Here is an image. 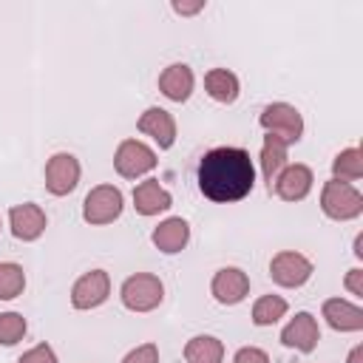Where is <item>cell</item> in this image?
Listing matches in <instances>:
<instances>
[{
	"label": "cell",
	"mask_w": 363,
	"mask_h": 363,
	"mask_svg": "<svg viewBox=\"0 0 363 363\" xmlns=\"http://www.w3.org/2000/svg\"><path fill=\"white\" fill-rule=\"evenodd\" d=\"M255 187V167L244 147H213L199 162V190L218 204L238 201Z\"/></svg>",
	"instance_id": "cell-1"
},
{
	"label": "cell",
	"mask_w": 363,
	"mask_h": 363,
	"mask_svg": "<svg viewBox=\"0 0 363 363\" xmlns=\"http://www.w3.org/2000/svg\"><path fill=\"white\" fill-rule=\"evenodd\" d=\"M26 318L20 312H3L0 315V346H14L26 337Z\"/></svg>",
	"instance_id": "cell-25"
},
{
	"label": "cell",
	"mask_w": 363,
	"mask_h": 363,
	"mask_svg": "<svg viewBox=\"0 0 363 363\" xmlns=\"http://www.w3.org/2000/svg\"><path fill=\"white\" fill-rule=\"evenodd\" d=\"M323 318L335 332H360L363 329V309L346 298L323 301Z\"/></svg>",
	"instance_id": "cell-15"
},
{
	"label": "cell",
	"mask_w": 363,
	"mask_h": 363,
	"mask_svg": "<svg viewBox=\"0 0 363 363\" xmlns=\"http://www.w3.org/2000/svg\"><path fill=\"white\" fill-rule=\"evenodd\" d=\"M363 176V153L357 147H346L332 159V179L337 182H357Z\"/></svg>",
	"instance_id": "cell-22"
},
{
	"label": "cell",
	"mask_w": 363,
	"mask_h": 363,
	"mask_svg": "<svg viewBox=\"0 0 363 363\" xmlns=\"http://www.w3.org/2000/svg\"><path fill=\"white\" fill-rule=\"evenodd\" d=\"M224 343L213 335H196L184 343V363H221Z\"/></svg>",
	"instance_id": "cell-21"
},
{
	"label": "cell",
	"mask_w": 363,
	"mask_h": 363,
	"mask_svg": "<svg viewBox=\"0 0 363 363\" xmlns=\"http://www.w3.org/2000/svg\"><path fill=\"white\" fill-rule=\"evenodd\" d=\"M286 309H289L286 298H281V295H261L252 303V323L255 326H272V323H278L286 315Z\"/></svg>",
	"instance_id": "cell-23"
},
{
	"label": "cell",
	"mask_w": 363,
	"mask_h": 363,
	"mask_svg": "<svg viewBox=\"0 0 363 363\" xmlns=\"http://www.w3.org/2000/svg\"><path fill=\"white\" fill-rule=\"evenodd\" d=\"M150 241H153L162 252H167V255L182 252V250L187 247V241H190V224H187L182 216H170V218H164V221L150 233Z\"/></svg>",
	"instance_id": "cell-18"
},
{
	"label": "cell",
	"mask_w": 363,
	"mask_h": 363,
	"mask_svg": "<svg viewBox=\"0 0 363 363\" xmlns=\"http://www.w3.org/2000/svg\"><path fill=\"white\" fill-rule=\"evenodd\" d=\"M210 292L218 303L224 306H235L241 303L247 295H250V278L244 269L238 267H221L216 275H213V284H210Z\"/></svg>",
	"instance_id": "cell-10"
},
{
	"label": "cell",
	"mask_w": 363,
	"mask_h": 363,
	"mask_svg": "<svg viewBox=\"0 0 363 363\" xmlns=\"http://www.w3.org/2000/svg\"><path fill=\"white\" fill-rule=\"evenodd\" d=\"M79 162L74 153H54L45 162V187L51 196H68L79 184Z\"/></svg>",
	"instance_id": "cell-9"
},
{
	"label": "cell",
	"mask_w": 363,
	"mask_h": 363,
	"mask_svg": "<svg viewBox=\"0 0 363 363\" xmlns=\"http://www.w3.org/2000/svg\"><path fill=\"white\" fill-rule=\"evenodd\" d=\"M204 91L216 99V102H235L238 99V91H241V85H238V77L233 74V71H227V68H213V71H207L204 74Z\"/></svg>",
	"instance_id": "cell-19"
},
{
	"label": "cell",
	"mask_w": 363,
	"mask_h": 363,
	"mask_svg": "<svg viewBox=\"0 0 363 363\" xmlns=\"http://www.w3.org/2000/svg\"><path fill=\"white\" fill-rule=\"evenodd\" d=\"M26 289V272L14 261H0V301H14Z\"/></svg>",
	"instance_id": "cell-24"
},
{
	"label": "cell",
	"mask_w": 363,
	"mask_h": 363,
	"mask_svg": "<svg viewBox=\"0 0 363 363\" xmlns=\"http://www.w3.org/2000/svg\"><path fill=\"white\" fill-rule=\"evenodd\" d=\"M136 128H139L145 136H150L162 150L173 147V142H176V119H173V113L164 111V108H147V111L139 116Z\"/></svg>",
	"instance_id": "cell-14"
},
{
	"label": "cell",
	"mask_w": 363,
	"mask_h": 363,
	"mask_svg": "<svg viewBox=\"0 0 363 363\" xmlns=\"http://www.w3.org/2000/svg\"><path fill=\"white\" fill-rule=\"evenodd\" d=\"M9 224H11L14 238H20V241H37L45 233L48 218H45V210L40 204L26 201V204H14L9 210Z\"/></svg>",
	"instance_id": "cell-13"
},
{
	"label": "cell",
	"mask_w": 363,
	"mask_h": 363,
	"mask_svg": "<svg viewBox=\"0 0 363 363\" xmlns=\"http://www.w3.org/2000/svg\"><path fill=\"white\" fill-rule=\"evenodd\" d=\"M269 275L278 286L295 289V286H303L312 278V261L306 255L295 252V250H281L269 261Z\"/></svg>",
	"instance_id": "cell-7"
},
{
	"label": "cell",
	"mask_w": 363,
	"mask_h": 363,
	"mask_svg": "<svg viewBox=\"0 0 363 363\" xmlns=\"http://www.w3.org/2000/svg\"><path fill=\"white\" fill-rule=\"evenodd\" d=\"M111 295V275L105 269H91L77 278L71 286V303L74 309H96Z\"/></svg>",
	"instance_id": "cell-8"
},
{
	"label": "cell",
	"mask_w": 363,
	"mask_h": 363,
	"mask_svg": "<svg viewBox=\"0 0 363 363\" xmlns=\"http://www.w3.org/2000/svg\"><path fill=\"white\" fill-rule=\"evenodd\" d=\"M346 363H363V343H357V346H354V349L349 352Z\"/></svg>",
	"instance_id": "cell-31"
},
{
	"label": "cell",
	"mask_w": 363,
	"mask_h": 363,
	"mask_svg": "<svg viewBox=\"0 0 363 363\" xmlns=\"http://www.w3.org/2000/svg\"><path fill=\"white\" fill-rule=\"evenodd\" d=\"M122 207H125V199H122V190L113 187V184H99L94 187L85 201H82V218L94 227L99 224H111L122 216Z\"/></svg>",
	"instance_id": "cell-5"
},
{
	"label": "cell",
	"mask_w": 363,
	"mask_h": 363,
	"mask_svg": "<svg viewBox=\"0 0 363 363\" xmlns=\"http://www.w3.org/2000/svg\"><path fill=\"white\" fill-rule=\"evenodd\" d=\"M170 204H173V196L156 179H145L133 187V207L139 216H159L170 210Z\"/></svg>",
	"instance_id": "cell-16"
},
{
	"label": "cell",
	"mask_w": 363,
	"mask_h": 363,
	"mask_svg": "<svg viewBox=\"0 0 363 363\" xmlns=\"http://www.w3.org/2000/svg\"><path fill=\"white\" fill-rule=\"evenodd\" d=\"M346 289H349L352 295L363 298V269H360V267H354V269L346 272Z\"/></svg>",
	"instance_id": "cell-29"
},
{
	"label": "cell",
	"mask_w": 363,
	"mask_h": 363,
	"mask_svg": "<svg viewBox=\"0 0 363 363\" xmlns=\"http://www.w3.org/2000/svg\"><path fill=\"white\" fill-rule=\"evenodd\" d=\"M286 147L289 145L284 139H278L272 133L264 136V145H261V173H264V182L267 184H272L275 176L286 167Z\"/></svg>",
	"instance_id": "cell-20"
},
{
	"label": "cell",
	"mask_w": 363,
	"mask_h": 363,
	"mask_svg": "<svg viewBox=\"0 0 363 363\" xmlns=\"http://www.w3.org/2000/svg\"><path fill=\"white\" fill-rule=\"evenodd\" d=\"M258 122H261V128H264L267 133L284 139L286 145H295V142L301 139V133H303V116H301V111H298L295 105H286V102H272V105H267V108L261 111Z\"/></svg>",
	"instance_id": "cell-4"
},
{
	"label": "cell",
	"mask_w": 363,
	"mask_h": 363,
	"mask_svg": "<svg viewBox=\"0 0 363 363\" xmlns=\"http://www.w3.org/2000/svg\"><path fill=\"white\" fill-rule=\"evenodd\" d=\"M204 9V0H196V3H173V11L182 14V17H190V14H199Z\"/></svg>",
	"instance_id": "cell-30"
},
{
	"label": "cell",
	"mask_w": 363,
	"mask_h": 363,
	"mask_svg": "<svg viewBox=\"0 0 363 363\" xmlns=\"http://www.w3.org/2000/svg\"><path fill=\"white\" fill-rule=\"evenodd\" d=\"M318 340H320V329H318L315 315H309V312H298V315L281 329V343H284L286 349H298V352H303V354L315 352Z\"/></svg>",
	"instance_id": "cell-11"
},
{
	"label": "cell",
	"mask_w": 363,
	"mask_h": 363,
	"mask_svg": "<svg viewBox=\"0 0 363 363\" xmlns=\"http://www.w3.org/2000/svg\"><path fill=\"white\" fill-rule=\"evenodd\" d=\"M312 182H315V176H312V170L306 164H286L275 176V182L269 184V190L275 187V196L284 199V201H301V199L309 196Z\"/></svg>",
	"instance_id": "cell-12"
},
{
	"label": "cell",
	"mask_w": 363,
	"mask_h": 363,
	"mask_svg": "<svg viewBox=\"0 0 363 363\" xmlns=\"http://www.w3.org/2000/svg\"><path fill=\"white\" fill-rule=\"evenodd\" d=\"M320 210L335 221H352L363 213V196L349 182H326L320 190Z\"/></svg>",
	"instance_id": "cell-2"
},
{
	"label": "cell",
	"mask_w": 363,
	"mask_h": 363,
	"mask_svg": "<svg viewBox=\"0 0 363 363\" xmlns=\"http://www.w3.org/2000/svg\"><path fill=\"white\" fill-rule=\"evenodd\" d=\"M193 85H196V77H193L190 65H184V62H173V65H167V68L159 74V91H162L167 99H173V102L190 99Z\"/></svg>",
	"instance_id": "cell-17"
},
{
	"label": "cell",
	"mask_w": 363,
	"mask_h": 363,
	"mask_svg": "<svg viewBox=\"0 0 363 363\" xmlns=\"http://www.w3.org/2000/svg\"><path fill=\"white\" fill-rule=\"evenodd\" d=\"M119 298H122L125 309H130V312H150V309H156L162 303L164 284L159 281V275L136 272V275H130V278L122 281Z\"/></svg>",
	"instance_id": "cell-3"
},
{
	"label": "cell",
	"mask_w": 363,
	"mask_h": 363,
	"mask_svg": "<svg viewBox=\"0 0 363 363\" xmlns=\"http://www.w3.org/2000/svg\"><path fill=\"white\" fill-rule=\"evenodd\" d=\"M233 363H269V354L258 346H241L233 357Z\"/></svg>",
	"instance_id": "cell-28"
},
{
	"label": "cell",
	"mask_w": 363,
	"mask_h": 363,
	"mask_svg": "<svg viewBox=\"0 0 363 363\" xmlns=\"http://www.w3.org/2000/svg\"><path fill=\"white\" fill-rule=\"evenodd\" d=\"M156 150L153 147H147L145 142H139V139H125V142H119V147H116V153H113V167H116V173L122 176V179H139V176H145V173H150L153 167H156Z\"/></svg>",
	"instance_id": "cell-6"
},
{
	"label": "cell",
	"mask_w": 363,
	"mask_h": 363,
	"mask_svg": "<svg viewBox=\"0 0 363 363\" xmlns=\"http://www.w3.org/2000/svg\"><path fill=\"white\" fill-rule=\"evenodd\" d=\"M354 255H357V258H363V235H357V238H354Z\"/></svg>",
	"instance_id": "cell-32"
},
{
	"label": "cell",
	"mask_w": 363,
	"mask_h": 363,
	"mask_svg": "<svg viewBox=\"0 0 363 363\" xmlns=\"http://www.w3.org/2000/svg\"><path fill=\"white\" fill-rule=\"evenodd\" d=\"M122 363H159V346L156 343H142L125 354Z\"/></svg>",
	"instance_id": "cell-26"
},
{
	"label": "cell",
	"mask_w": 363,
	"mask_h": 363,
	"mask_svg": "<svg viewBox=\"0 0 363 363\" xmlns=\"http://www.w3.org/2000/svg\"><path fill=\"white\" fill-rule=\"evenodd\" d=\"M17 363H57V354L48 343H37L34 349H28Z\"/></svg>",
	"instance_id": "cell-27"
}]
</instances>
